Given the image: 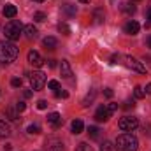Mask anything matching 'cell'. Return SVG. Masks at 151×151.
Listing matches in <instances>:
<instances>
[{
	"instance_id": "obj_1",
	"label": "cell",
	"mask_w": 151,
	"mask_h": 151,
	"mask_svg": "<svg viewBox=\"0 0 151 151\" xmlns=\"http://www.w3.org/2000/svg\"><path fill=\"white\" fill-rule=\"evenodd\" d=\"M19 55V49L16 47L14 42L11 40H2L0 42V62L2 63H12Z\"/></svg>"
},
{
	"instance_id": "obj_2",
	"label": "cell",
	"mask_w": 151,
	"mask_h": 151,
	"mask_svg": "<svg viewBox=\"0 0 151 151\" xmlns=\"http://www.w3.org/2000/svg\"><path fill=\"white\" fill-rule=\"evenodd\" d=\"M116 146L121 151H137L139 150V141L132 134H121L116 137Z\"/></svg>"
},
{
	"instance_id": "obj_3",
	"label": "cell",
	"mask_w": 151,
	"mask_h": 151,
	"mask_svg": "<svg viewBox=\"0 0 151 151\" xmlns=\"http://www.w3.org/2000/svg\"><path fill=\"white\" fill-rule=\"evenodd\" d=\"M21 34H23V25H21V21H18V19H11V21L4 27V35H5L7 40H11V42L18 40Z\"/></svg>"
},
{
	"instance_id": "obj_4",
	"label": "cell",
	"mask_w": 151,
	"mask_h": 151,
	"mask_svg": "<svg viewBox=\"0 0 151 151\" xmlns=\"http://www.w3.org/2000/svg\"><path fill=\"white\" fill-rule=\"evenodd\" d=\"M121 60H123V65H125L127 69L135 70V72H139V74H146V67H144L142 62H139L137 58H134V56H121Z\"/></svg>"
},
{
	"instance_id": "obj_5",
	"label": "cell",
	"mask_w": 151,
	"mask_h": 151,
	"mask_svg": "<svg viewBox=\"0 0 151 151\" xmlns=\"http://www.w3.org/2000/svg\"><path fill=\"white\" fill-rule=\"evenodd\" d=\"M28 79H30V86H32L34 91L42 90L44 84H46V74H44L42 70H35V72H32V74L28 76Z\"/></svg>"
},
{
	"instance_id": "obj_6",
	"label": "cell",
	"mask_w": 151,
	"mask_h": 151,
	"mask_svg": "<svg viewBox=\"0 0 151 151\" xmlns=\"http://www.w3.org/2000/svg\"><path fill=\"white\" fill-rule=\"evenodd\" d=\"M118 127H119V130H123V132H132V130H135V128L139 127V119L134 118V116H125V118H121V119L118 121Z\"/></svg>"
},
{
	"instance_id": "obj_7",
	"label": "cell",
	"mask_w": 151,
	"mask_h": 151,
	"mask_svg": "<svg viewBox=\"0 0 151 151\" xmlns=\"http://www.w3.org/2000/svg\"><path fill=\"white\" fill-rule=\"evenodd\" d=\"M27 58H28V63H30V65H32V67H42V63H44V60H42V56H40V55H39L37 51H34V49H32V51H28V56H27Z\"/></svg>"
},
{
	"instance_id": "obj_8",
	"label": "cell",
	"mask_w": 151,
	"mask_h": 151,
	"mask_svg": "<svg viewBox=\"0 0 151 151\" xmlns=\"http://www.w3.org/2000/svg\"><path fill=\"white\" fill-rule=\"evenodd\" d=\"M46 150L47 151H63V144H62L60 139H56V137H49V139L46 141Z\"/></svg>"
},
{
	"instance_id": "obj_9",
	"label": "cell",
	"mask_w": 151,
	"mask_h": 151,
	"mask_svg": "<svg viewBox=\"0 0 151 151\" xmlns=\"http://www.w3.org/2000/svg\"><path fill=\"white\" fill-rule=\"evenodd\" d=\"M109 118H111V113H109L107 106H100L97 109V113H95V119L97 121H107Z\"/></svg>"
},
{
	"instance_id": "obj_10",
	"label": "cell",
	"mask_w": 151,
	"mask_h": 151,
	"mask_svg": "<svg viewBox=\"0 0 151 151\" xmlns=\"http://www.w3.org/2000/svg\"><path fill=\"white\" fill-rule=\"evenodd\" d=\"M139 30H141V25L137 21H128L125 25V34H128V35H137Z\"/></svg>"
},
{
	"instance_id": "obj_11",
	"label": "cell",
	"mask_w": 151,
	"mask_h": 151,
	"mask_svg": "<svg viewBox=\"0 0 151 151\" xmlns=\"http://www.w3.org/2000/svg\"><path fill=\"white\" fill-rule=\"evenodd\" d=\"M60 72H62V76H63L65 79H70V77H72V69H70V63H69L67 60H62V63H60Z\"/></svg>"
},
{
	"instance_id": "obj_12",
	"label": "cell",
	"mask_w": 151,
	"mask_h": 151,
	"mask_svg": "<svg viewBox=\"0 0 151 151\" xmlns=\"http://www.w3.org/2000/svg\"><path fill=\"white\" fill-rule=\"evenodd\" d=\"M12 134V130H11V125L5 121V119H0V139H5V137H9Z\"/></svg>"
},
{
	"instance_id": "obj_13",
	"label": "cell",
	"mask_w": 151,
	"mask_h": 151,
	"mask_svg": "<svg viewBox=\"0 0 151 151\" xmlns=\"http://www.w3.org/2000/svg\"><path fill=\"white\" fill-rule=\"evenodd\" d=\"M23 34H25V37L27 39H37V35H39V32H37V28L34 27V25H25L23 27Z\"/></svg>"
},
{
	"instance_id": "obj_14",
	"label": "cell",
	"mask_w": 151,
	"mask_h": 151,
	"mask_svg": "<svg viewBox=\"0 0 151 151\" xmlns=\"http://www.w3.org/2000/svg\"><path fill=\"white\" fill-rule=\"evenodd\" d=\"M2 12H4V16H5V18H14V16L18 14V9H16V5H14V4H7V5L4 7V11H2Z\"/></svg>"
},
{
	"instance_id": "obj_15",
	"label": "cell",
	"mask_w": 151,
	"mask_h": 151,
	"mask_svg": "<svg viewBox=\"0 0 151 151\" xmlns=\"http://www.w3.org/2000/svg\"><path fill=\"white\" fill-rule=\"evenodd\" d=\"M47 121H49V123H53V127L56 128V127H60V125H62V116H60L58 113H49V114H47Z\"/></svg>"
},
{
	"instance_id": "obj_16",
	"label": "cell",
	"mask_w": 151,
	"mask_h": 151,
	"mask_svg": "<svg viewBox=\"0 0 151 151\" xmlns=\"http://www.w3.org/2000/svg\"><path fill=\"white\" fill-rule=\"evenodd\" d=\"M70 128H72V134H81L83 130H84V123L81 121V119H74L72 121V125H70Z\"/></svg>"
},
{
	"instance_id": "obj_17",
	"label": "cell",
	"mask_w": 151,
	"mask_h": 151,
	"mask_svg": "<svg viewBox=\"0 0 151 151\" xmlns=\"http://www.w3.org/2000/svg\"><path fill=\"white\" fill-rule=\"evenodd\" d=\"M42 44H44L46 49H55V47L58 46V40H56L55 37H46L44 40H42Z\"/></svg>"
},
{
	"instance_id": "obj_18",
	"label": "cell",
	"mask_w": 151,
	"mask_h": 151,
	"mask_svg": "<svg viewBox=\"0 0 151 151\" xmlns=\"http://www.w3.org/2000/svg\"><path fill=\"white\" fill-rule=\"evenodd\" d=\"M95 95H97V91L95 90H90V93L83 99V107H88V106H91V102L95 100Z\"/></svg>"
},
{
	"instance_id": "obj_19",
	"label": "cell",
	"mask_w": 151,
	"mask_h": 151,
	"mask_svg": "<svg viewBox=\"0 0 151 151\" xmlns=\"http://www.w3.org/2000/svg\"><path fill=\"white\" fill-rule=\"evenodd\" d=\"M119 9H121L123 12H127V14H134V12H135V5L130 4V2H123V4L119 5Z\"/></svg>"
},
{
	"instance_id": "obj_20",
	"label": "cell",
	"mask_w": 151,
	"mask_h": 151,
	"mask_svg": "<svg viewBox=\"0 0 151 151\" xmlns=\"http://www.w3.org/2000/svg\"><path fill=\"white\" fill-rule=\"evenodd\" d=\"M100 132H102V130H100L99 127H90V128H88V134H90L91 139H100Z\"/></svg>"
},
{
	"instance_id": "obj_21",
	"label": "cell",
	"mask_w": 151,
	"mask_h": 151,
	"mask_svg": "<svg viewBox=\"0 0 151 151\" xmlns=\"http://www.w3.org/2000/svg\"><path fill=\"white\" fill-rule=\"evenodd\" d=\"M100 151H118V150H116V146H114L113 142H109V141H104V142L100 144Z\"/></svg>"
},
{
	"instance_id": "obj_22",
	"label": "cell",
	"mask_w": 151,
	"mask_h": 151,
	"mask_svg": "<svg viewBox=\"0 0 151 151\" xmlns=\"http://www.w3.org/2000/svg\"><path fill=\"white\" fill-rule=\"evenodd\" d=\"M62 9H63V12H67L69 16H74L76 12H77V9H76V5H70V4H67V5H63Z\"/></svg>"
},
{
	"instance_id": "obj_23",
	"label": "cell",
	"mask_w": 151,
	"mask_h": 151,
	"mask_svg": "<svg viewBox=\"0 0 151 151\" xmlns=\"http://www.w3.org/2000/svg\"><path fill=\"white\" fill-rule=\"evenodd\" d=\"M7 116L11 118V119H18L19 118V113H18V109H14V107H7Z\"/></svg>"
},
{
	"instance_id": "obj_24",
	"label": "cell",
	"mask_w": 151,
	"mask_h": 151,
	"mask_svg": "<svg viewBox=\"0 0 151 151\" xmlns=\"http://www.w3.org/2000/svg\"><path fill=\"white\" fill-rule=\"evenodd\" d=\"M27 132H28L30 135H37L39 132H40V127H39V125H30V127L27 128Z\"/></svg>"
},
{
	"instance_id": "obj_25",
	"label": "cell",
	"mask_w": 151,
	"mask_h": 151,
	"mask_svg": "<svg viewBox=\"0 0 151 151\" xmlns=\"http://www.w3.org/2000/svg\"><path fill=\"white\" fill-rule=\"evenodd\" d=\"M58 30H60L63 35H69V34H70V28H69L67 23H60V25H58Z\"/></svg>"
},
{
	"instance_id": "obj_26",
	"label": "cell",
	"mask_w": 151,
	"mask_h": 151,
	"mask_svg": "<svg viewBox=\"0 0 151 151\" xmlns=\"http://www.w3.org/2000/svg\"><path fill=\"white\" fill-rule=\"evenodd\" d=\"M134 93H135V99H144L146 97V93H144V90L141 86H135L134 88Z\"/></svg>"
},
{
	"instance_id": "obj_27",
	"label": "cell",
	"mask_w": 151,
	"mask_h": 151,
	"mask_svg": "<svg viewBox=\"0 0 151 151\" xmlns=\"http://www.w3.org/2000/svg\"><path fill=\"white\" fill-rule=\"evenodd\" d=\"M76 151H95V150H93L90 144H86V142H81V144L77 146V150H76Z\"/></svg>"
},
{
	"instance_id": "obj_28",
	"label": "cell",
	"mask_w": 151,
	"mask_h": 151,
	"mask_svg": "<svg viewBox=\"0 0 151 151\" xmlns=\"http://www.w3.org/2000/svg\"><path fill=\"white\" fill-rule=\"evenodd\" d=\"M47 88H49V90H60V83H58L56 79H51V81L47 83Z\"/></svg>"
},
{
	"instance_id": "obj_29",
	"label": "cell",
	"mask_w": 151,
	"mask_h": 151,
	"mask_svg": "<svg viewBox=\"0 0 151 151\" xmlns=\"http://www.w3.org/2000/svg\"><path fill=\"white\" fill-rule=\"evenodd\" d=\"M34 19L39 21V23H42V21H46V14H44V12H35V14H34Z\"/></svg>"
},
{
	"instance_id": "obj_30",
	"label": "cell",
	"mask_w": 151,
	"mask_h": 151,
	"mask_svg": "<svg viewBox=\"0 0 151 151\" xmlns=\"http://www.w3.org/2000/svg\"><path fill=\"white\" fill-rule=\"evenodd\" d=\"M37 107L40 109V111H44V109L47 107V100H39V102H37Z\"/></svg>"
},
{
	"instance_id": "obj_31",
	"label": "cell",
	"mask_w": 151,
	"mask_h": 151,
	"mask_svg": "<svg viewBox=\"0 0 151 151\" xmlns=\"http://www.w3.org/2000/svg\"><path fill=\"white\" fill-rule=\"evenodd\" d=\"M95 21H97V23H102V21H104V16L100 14V11H95Z\"/></svg>"
},
{
	"instance_id": "obj_32",
	"label": "cell",
	"mask_w": 151,
	"mask_h": 151,
	"mask_svg": "<svg viewBox=\"0 0 151 151\" xmlns=\"http://www.w3.org/2000/svg\"><path fill=\"white\" fill-rule=\"evenodd\" d=\"M11 84H12L14 88H19V86H21V79H19V77H14V79L11 81Z\"/></svg>"
},
{
	"instance_id": "obj_33",
	"label": "cell",
	"mask_w": 151,
	"mask_h": 151,
	"mask_svg": "<svg viewBox=\"0 0 151 151\" xmlns=\"http://www.w3.org/2000/svg\"><path fill=\"white\" fill-rule=\"evenodd\" d=\"M123 107H125V109H134V107H135V102H134V100H127Z\"/></svg>"
},
{
	"instance_id": "obj_34",
	"label": "cell",
	"mask_w": 151,
	"mask_h": 151,
	"mask_svg": "<svg viewBox=\"0 0 151 151\" xmlns=\"http://www.w3.org/2000/svg\"><path fill=\"white\" fill-rule=\"evenodd\" d=\"M58 99H69V91H56Z\"/></svg>"
},
{
	"instance_id": "obj_35",
	"label": "cell",
	"mask_w": 151,
	"mask_h": 151,
	"mask_svg": "<svg viewBox=\"0 0 151 151\" xmlns=\"http://www.w3.org/2000/svg\"><path fill=\"white\" fill-rule=\"evenodd\" d=\"M25 107H27V106H25V102H18V104H16L18 113H23V111H25Z\"/></svg>"
},
{
	"instance_id": "obj_36",
	"label": "cell",
	"mask_w": 151,
	"mask_h": 151,
	"mask_svg": "<svg viewBox=\"0 0 151 151\" xmlns=\"http://www.w3.org/2000/svg\"><path fill=\"white\" fill-rule=\"evenodd\" d=\"M107 109H109V113L113 114L118 111V104H107Z\"/></svg>"
},
{
	"instance_id": "obj_37",
	"label": "cell",
	"mask_w": 151,
	"mask_h": 151,
	"mask_svg": "<svg viewBox=\"0 0 151 151\" xmlns=\"http://www.w3.org/2000/svg\"><path fill=\"white\" fill-rule=\"evenodd\" d=\"M104 95H106L107 99H113L114 91H113V90H111V88H106V90H104Z\"/></svg>"
},
{
	"instance_id": "obj_38",
	"label": "cell",
	"mask_w": 151,
	"mask_h": 151,
	"mask_svg": "<svg viewBox=\"0 0 151 151\" xmlns=\"http://www.w3.org/2000/svg\"><path fill=\"white\" fill-rule=\"evenodd\" d=\"M118 60H121L119 55H113V56H111V63H118Z\"/></svg>"
},
{
	"instance_id": "obj_39",
	"label": "cell",
	"mask_w": 151,
	"mask_h": 151,
	"mask_svg": "<svg viewBox=\"0 0 151 151\" xmlns=\"http://www.w3.org/2000/svg\"><path fill=\"white\" fill-rule=\"evenodd\" d=\"M47 65H49L51 69H55V67H56V60H47Z\"/></svg>"
},
{
	"instance_id": "obj_40",
	"label": "cell",
	"mask_w": 151,
	"mask_h": 151,
	"mask_svg": "<svg viewBox=\"0 0 151 151\" xmlns=\"http://www.w3.org/2000/svg\"><path fill=\"white\" fill-rule=\"evenodd\" d=\"M148 19H150V21H148V25H146V27H151V7L148 9Z\"/></svg>"
},
{
	"instance_id": "obj_41",
	"label": "cell",
	"mask_w": 151,
	"mask_h": 151,
	"mask_svg": "<svg viewBox=\"0 0 151 151\" xmlns=\"http://www.w3.org/2000/svg\"><path fill=\"white\" fill-rule=\"evenodd\" d=\"M144 93L151 95V83H150V84H146V91H144Z\"/></svg>"
},
{
	"instance_id": "obj_42",
	"label": "cell",
	"mask_w": 151,
	"mask_h": 151,
	"mask_svg": "<svg viewBox=\"0 0 151 151\" xmlns=\"http://www.w3.org/2000/svg\"><path fill=\"white\" fill-rule=\"evenodd\" d=\"M25 97H27V99H28V97H32V91H30V90H27V91H25Z\"/></svg>"
},
{
	"instance_id": "obj_43",
	"label": "cell",
	"mask_w": 151,
	"mask_h": 151,
	"mask_svg": "<svg viewBox=\"0 0 151 151\" xmlns=\"http://www.w3.org/2000/svg\"><path fill=\"white\" fill-rule=\"evenodd\" d=\"M11 148H12L11 144H5V146H4V150H5V151H11Z\"/></svg>"
},
{
	"instance_id": "obj_44",
	"label": "cell",
	"mask_w": 151,
	"mask_h": 151,
	"mask_svg": "<svg viewBox=\"0 0 151 151\" xmlns=\"http://www.w3.org/2000/svg\"><path fill=\"white\" fill-rule=\"evenodd\" d=\"M148 46H150V47H151V35H150V37H148Z\"/></svg>"
},
{
	"instance_id": "obj_45",
	"label": "cell",
	"mask_w": 151,
	"mask_h": 151,
	"mask_svg": "<svg viewBox=\"0 0 151 151\" xmlns=\"http://www.w3.org/2000/svg\"><path fill=\"white\" fill-rule=\"evenodd\" d=\"M79 2H83V4H88V2H90V0H79Z\"/></svg>"
},
{
	"instance_id": "obj_46",
	"label": "cell",
	"mask_w": 151,
	"mask_h": 151,
	"mask_svg": "<svg viewBox=\"0 0 151 151\" xmlns=\"http://www.w3.org/2000/svg\"><path fill=\"white\" fill-rule=\"evenodd\" d=\"M34 2H39V4H40V2H44V0H34Z\"/></svg>"
}]
</instances>
